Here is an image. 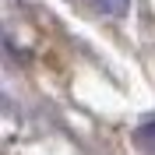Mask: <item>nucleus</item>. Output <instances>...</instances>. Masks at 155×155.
<instances>
[{
	"label": "nucleus",
	"mask_w": 155,
	"mask_h": 155,
	"mask_svg": "<svg viewBox=\"0 0 155 155\" xmlns=\"http://www.w3.org/2000/svg\"><path fill=\"white\" fill-rule=\"evenodd\" d=\"M137 145H141V148H148V152H155V116L148 120V124H141V127H137Z\"/></svg>",
	"instance_id": "nucleus-1"
},
{
	"label": "nucleus",
	"mask_w": 155,
	"mask_h": 155,
	"mask_svg": "<svg viewBox=\"0 0 155 155\" xmlns=\"http://www.w3.org/2000/svg\"><path fill=\"white\" fill-rule=\"evenodd\" d=\"M127 4H130V0H95V7L106 11V14H124Z\"/></svg>",
	"instance_id": "nucleus-2"
}]
</instances>
